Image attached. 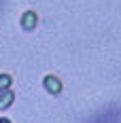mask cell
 Returning a JSON list of instances; mask_svg holds the SVG:
<instances>
[{"label": "cell", "mask_w": 121, "mask_h": 123, "mask_svg": "<svg viewBox=\"0 0 121 123\" xmlns=\"http://www.w3.org/2000/svg\"><path fill=\"white\" fill-rule=\"evenodd\" d=\"M11 98H13L11 93H4V96H0V108H4V106L11 102Z\"/></svg>", "instance_id": "obj_1"}, {"label": "cell", "mask_w": 121, "mask_h": 123, "mask_svg": "<svg viewBox=\"0 0 121 123\" xmlns=\"http://www.w3.org/2000/svg\"><path fill=\"white\" fill-rule=\"evenodd\" d=\"M6 83H9V76H2V79H0V87L6 85Z\"/></svg>", "instance_id": "obj_2"}, {"label": "cell", "mask_w": 121, "mask_h": 123, "mask_svg": "<svg viewBox=\"0 0 121 123\" xmlns=\"http://www.w3.org/2000/svg\"><path fill=\"white\" fill-rule=\"evenodd\" d=\"M0 123H9V121H6V119H2V121H0Z\"/></svg>", "instance_id": "obj_3"}]
</instances>
